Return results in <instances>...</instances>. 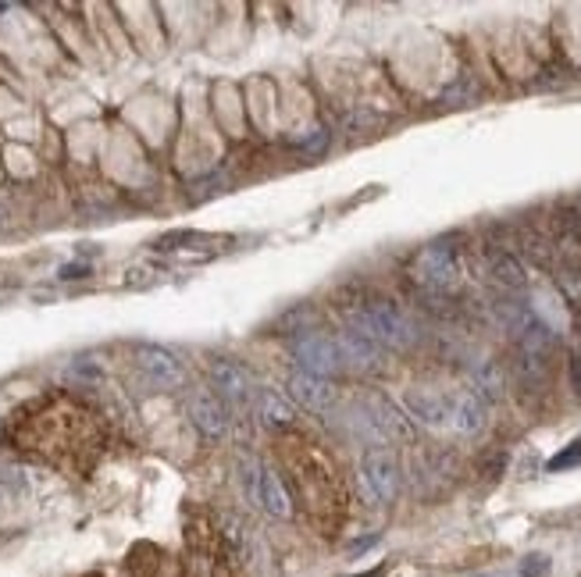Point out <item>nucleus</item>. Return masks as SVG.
I'll return each mask as SVG.
<instances>
[{
  "mask_svg": "<svg viewBox=\"0 0 581 577\" xmlns=\"http://www.w3.org/2000/svg\"><path fill=\"white\" fill-rule=\"evenodd\" d=\"M364 485H368V496L375 503H393L396 492H400V464L389 449H368L361 460Z\"/></svg>",
  "mask_w": 581,
  "mask_h": 577,
  "instance_id": "nucleus-6",
  "label": "nucleus"
},
{
  "mask_svg": "<svg viewBox=\"0 0 581 577\" xmlns=\"http://www.w3.org/2000/svg\"><path fill=\"white\" fill-rule=\"evenodd\" d=\"M257 414H261L264 424H271V428H286V424H293V407H289L279 392H271V389L257 392Z\"/></svg>",
  "mask_w": 581,
  "mask_h": 577,
  "instance_id": "nucleus-15",
  "label": "nucleus"
},
{
  "mask_svg": "<svg viewBox=\"0 0 581 577\" xmlns=\"http://www.w3.org/2000/svg\"><path fill=\"white\" fill-rule=\"evenodd\" d=\"M289 353L296 357L300 371L318 374V378H328L343 367V357H339V342L332 335L318 332V328H307V332H296L289 339Z\"/></svg>",
  "mask_w": 581,
  "mask_h": 577,
  "instance_id": "nucleus-4",
  "label": "nucleus"
},
{
  "mask_svg": "<svg viewBox=\"0 0 581 577\" xmlns=\"http://www.w3.org/2000/svg\"><path fill=\"white\" fill-rule=\"evenodd\" d=\"M578 464H581V442H574L571 449H564V453H557L549 460V471H567V467H578Z\"/></svg>",
  "mask_w": 581,
  "mask_h": 577,
  "instance_id": "nucleus-18",
  "label": "nucleus"
},
{
  "mask_svg": "<svg viewBox=\"0 0 581 577\" xmlns=\"http://www.w3.org/2000/svg\"><path fill=\"white\" fill-rule=\"evenodd\" d=\"M207 374H211L214 396H218L221 403L246 407V403H250V396H254V382H250V374H246L239 364H232V360H218V357H214L211 364H207Z\"/></svg>",
  "mask_w": 581,
  "mask_h": 577,
  "instance_id": "nucleus-7",
  "label": "nucleus"
},
{
  "mask_svg": "<svg viewBox=\"0 0 581 577\" xmlns=\"http://www.w3.org/2000/svg\"><path fill=\"white\" fill-rule=\"evenodd\" d=\"M350 332L364 335L375 346H389V350H407L410 342L418 339V328L403 314L396 303L389 300H357L343 307Z\"/></svg>",
  "mask_w": 581,
  "mask_h": 577,
  "instance_id": "nucleus-3",
  "label": "nucleus"
},
{
  "mask_svg": "<svg viewBox=\"0 0 581 577\" xmlns=\"http://www.w3.org/2000/svg\"><path fill=\"white\" fill-rule=\"evenodd\" d=\"M8 435L22 453L75 471H82L104 446L100 414L68 392H50L15 410Z\"/></svg>",
  "mask_w": 581,
  "mask_h": 577,
  "instance_id": "nucleus-1",
  "label": "nucleus"
},
{
  "mask_svg": "<svg viewBox=\"0 0 581 577\" xmlns=\"http://www.w3.org/2000/svg\"><path fill=\"white\" fill-rule=\"evenodd\" d=\"M189 421L197 424L204 439H225V431H229L225 403H221L214 392H197V396H189Z\"/></svg>",
  "mask_w": 581,
  "mask_h": 577,
  "instance_id": "nucleus-9",
  "label": "nucleus"
},
{
  "mask_svg": "<svg viewBox=\"0 0 581 577\" xmlns=\"http://www.w3.org/2000/svg\"><path fill=\"white\" fill-rule=\"evenodd\" d=\"M496 278H500L503 285H510V289H521L524 285V278H521V268H517L510 257H503L500 264H496Z\"/></svg>",
  "mask_w": 581,
  "mask_h": 577,
  "instance_id": "nucleus-16",
  "label": "nucleus"
},
{
  "mask_svg": "<svg viewBox=\"0 0 581 577\" xmlns=\"http://www.w3.org/2000/svg\"><path fill=\"white\" fill-rule=\"evenodd\" d=\"M86 264H68V268H61V278H86Z\"/></svg>",
  "mask_w": 581,
  "mask_h": 577,
  "instance_id": "nucleus-19",
  "label": "nucleus"
},
{
  "mask_svg": "<svg viewBox=\"0 0 581 577\" xmlns=\"http://www.w3.org/2000/svg\"><path fill=\"white\" fill-rule=\"evenodd\" d=\"M289 396L307 410H328L336 403V389L328 378H318V374H307V371H296L289 378Z\"/></svg>",
  "mask_w": 581,
  "mask_h": 577,
  "instance_id": "nucleus-11",
  "label": "nucleus"
},
{
  "mask_svg": "<svg viewBox=\"0 0 581 577\" xmlns=\"http://www.w3.org/2000/svg\"><path fill=\"white\" fill-rule=\"evenodd\" d=\"M4 228H8V211L0 207V232H4Z\"/></svg>",
  "mask_w": 581,
  "mask_h": 577,
  "instance_id": "nucleus-20",
  "label": "nucleus"
},
{
  "mask_svg": "<svg viewBox=\"0 0 581 577\" xmlns=\"http://www.w3.org/2000/svg\"><path fill=\"white\" fill-rule=\"evenodd\" d=\"M132 357H136V367H140L154 385H161V389H175V385L186 382V367L179 364L175 353L161 350V346H136Z\"/></svg>",
  "mask_w": 581,
  "mask_h": 577,
  "instance_id": "nucleus-8",
  "label": "nucleus"
},
{
  "mask_svg": "<svg viewBox=\"0 0 581 577\" xmlns=\"http://www.w3.org/2000/svg\"><path fill=\"white\" fill-rule=\"evenodd\" d=\"M339 342V357H343V367H357V371H375L378 364H382V350H378L375 342L364 339V335L357 332H343L336 335Z\"/></svg>",
  "mask_w": 581,
  "mask_h": 577,
  "instance_id": "nucleus-13",
  "label": "nucleus"
},
{
  "mask_svg": "<svg viewBox=\"0 0 581 577\" xmlns=\"http://www.w3.org/2000/svg\"><path fill=\"white\" fill-rule=\"evenodd\" d=\"M254 503H261L271 517H289L293 510V499H289V488L282 481V474H275L271 467L261 464V474H257V488H254Z\"/></svg>",
  "mask_w": 581,
  "mask_h": 577,
  "instance_id": "nucleus-12",
  "label": "nucleus"
},
{
  "mask_svg": "<svg viewBox=\"0 0 581 577\" xmlns=\"http://www.w3.org/2000/svg\"><path fill=\"white\" fill-rule=\"evenodd\" d=\"M279 453L289 499H296L318 528H336L343 513V481L336 467L328 464V456L303 439H286Z\"/></svg>",
  "mask_w": 581,
  "mask_h": 577,
  "instance_id": "nucleus-2",
  "label": "nucleus"
},
{
  "mask_svg": "<svg viewBox=\"0 0 581 577\" xmlns=\"http://www.w3.org/2000/svg\"><path fill=\"white\" fill-rule=\"evenodd\" d=\"M521 577H549V556L532 553L521 560Z\"/></svg>",
  "mask_w": 581,
  "mask_h": 577,
  "instance_id": "nucleus-17",
  "label": "nucleus"
},
{
  "mask_svg": "<svg viewBox=\"0 0 581 577\" xmlns=\"http://www.w3.org/2000/svg\"><path fill=\"white\" fill-rule=\"evenodd\" d=\"M485 424V403L475 396V392H453V410H450V431H460V435H475Z\"/></svg>",
  "mask_w": 581,
  "mask_h": 577,
  "instance_id": "nucleus-14",
  "label": "nucleus"
},
{
  "mask_svg": "<svg viewBox=\"0 0 581 577\" xmlns=\"http://www.w3.org/2000/svg\"><path fill=\"white\" fill-rule=\"evenodd\" d=\"M414 278L425 282L428 289H453L460 282V257L453 246L446 243H432L418 253L414 261Z\"/></svg>",
  "mask_w": 581,
  "mask_h": 577,
  "instance_id": "nucleus-5",
  "label": "nucleus"
},
{
  "mask_svg": "<svg viewBox=\"0 0 581 577\" xmlns=\"http://www.w3.org/2000/svg\"><path fill=\"white\" fill-rule=\"evenodd\" d=\"M407 410L428 428H450V410H453V392H428V389H410L407 392Z\"/></svg>",
  "mask_w": 581,
  "mask_h": 577,
  "instance_id": "nucleus-10",
  "label": "nucleus"
}]
</instances>
